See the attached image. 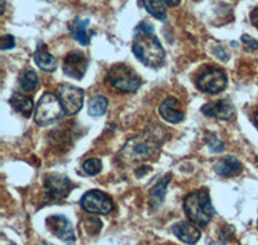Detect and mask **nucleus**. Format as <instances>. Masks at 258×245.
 <instances>
[{
	"label": "nucleus",
	"instance_id": "f257e3e1",
	"mask_svg": "<svg viewBox=\"0 0 258 245\" xmlns=\"http://www.w3.org/2000/svg\"><path fill=\"white\" fill-rule=\"evenodd\" d=\"M165 140L167 132L164 129L160 127H151L141 135L126 141L117 155V160L125 165L144 163L158 154Z\"/></svg>",
	"mask_w": 258,
	"mask_h": 245
},
{
	"label": "nucleus",
	"instance_id": "f03ea898",
	"mask_svg": "<svg viewBox=\"0 0 258 245\" xmlns=\"http://www.w3.org/2000/svg\"><path fill=\"white\" fill-rule=\"evenodd\" d=\"M154 27L149 22H141L136 27L132 49L145 66L158 69L164 65L165 52L159 39L154 35Z\"/></svg>",
	"mask_w": 258,
	"mask_h": 245
},
{
	"label": "nucleus",
	"instance_id": "7ed1b4c3",
	"mask_svg": "<svg viewBox=\"0 0 258 245\" xmlns=\"http://www.w3.org/2000/svg\"><path fill=\"white\" fill-rule=\"evenodd\" d=\"M183 209L188 219L199 226H207V223H209L216 214V210L211 202V196L206 190L194 191L186 196Z\"/></svg>",
	"mask_w": 258,
	"mask_h": 245
},
{
	"label": "nucleus",
	"instance_id": "20e7f679",
	"mask_svg": "<svg viewBox=\"0 0 258 245\" xmlns=\"http://www.w3.org/2000/svg\"><path fill=\"white\" fill-rule=\"evenodd\" d=\"M107 83L114 89L123 93H133L141 87V78L132 69L123 64H117L110 69L107 74Z\"/></svg>",
	"mask_w": 258,
	"mask_h": 245
},
{
	"label": "nucleus",
	"instance_id": "39448f33",
	"mask_svg": "<svg viewBox=\"0 0 258 245\" xmlns=\"http://www.w3.org/2000/svg\"><path fill=\"white\" fill-rule=\"evenodd\" d=\"M64 110L57 94L45 93L40 97L35 111V122L39 126H49L62 117Z\"/></svg>",
	"mask_w": 258,
	"mask_h": 245
},
{
	"label": "nucleus",
	"instance_id": "423d86ee",
	"mask_svg": "<svg viewBox=\"0 0 258 245\" xmlns=\"http://www.w3.org/2000/svg\"><path fill=\"white\" fill-rule=\"evenodd\" d=\"M80 207L87 213L109 214L114 208L111 198L100 190H92L83 195L80 199Z\"/></svg>",
	"mask_w": 258,
	"mask_h": 245
},
{
	"label": "nucleus",
	"instance_id": "0eeeda50",
	"mask_svg": "<svg viewBox=\"0 0 258 245\" xmlns=\"http://www.w3.org/2000/svg\"><path fill=\"white\" fill-rule=\"evenodd\" d=\"M56 94L61 101V105L66 115L77 114L78 111L83 107L84 92L80 88L74 87L71 84H61L57 87Z\"/></svg>",
	"mask_w": 258,
	"mask_h": 245
},
{
	"label": "nucleus",
	"instance_id": "6e6552de",
	"mask_svg": "<svg viewBox=\"0 0 258 245\" xmlns=\"http://www.w3.org/2000/svg\"><path fill=\"white\" fill-rule=\"evenodd\" d=\"M197 85L202 92L217 94L227 87V76L220 69H208L197 79Z\"/></svg>",
	"mask_w": 258,
	"mask_h": 245
},
{
	"label": "nucleus",
	"instance_id": "1a4fd4ad",
	"mask_svg": "<svg viewBox=\"0 0 258 245\" xmlns=\"http://www.w3.org/2000/svg\"><path fill=\"white\" fill-rule=\"evenodd\" d=\"M47 227L50 232L64 242L75 241V232L71 222L64 216L54 214L47 218Z\"/></svg>",
	"mask_w": 258,
	"mask_h": 245
},
{
	"label": "nucleus",
	"instance_id": "9d476101",
	"mask_svg": "<svg viewBox=\"0 0 258 245\" xmlns=\"http://www.w3.org/2000/svg\"><path fill=\"white\" fill-rule=\"evenodd\" d=\"M44 189L48 195L54 199L68 198L73 190L70 179L64 174H48L44 178Z\"/></svg>",
	"mask_w": 258,
	"mask_h": 245
},
{
	"label": "nucleus",
	"instance_id": "9b49d317",
	"mask_svg": "<svg viewBox=\"0 0 258 245\" xmlns=\"http://www.w3.org/2000/svg\"><path fill=\"white\" fill-rule=\"evenodd\" d=\"M88 68L87 57L79 50H73L66 55L63 61V73L73 79L80 80Z\"/></svg>",
	"mask_w": 258,
	"mask_h": 245
},
{
	"label": "nucleus",
	"instance_id": "f8f14e48",
	"mask_svg": "<svg viewBox=\"0 0 258 245\" xmlns=\"http://www.w3.org/2000/svg\"><path fill=\"white\" fill-rule=\"evenodd\" d=\"M203 114L207 116L216 117L220 120L231 119L235 112V107L229 99H220V101H213L202 107Z\"/></svg>",
	"mask_w": 258,
	"mask_h": 245
},
{
	"label": "nucleus",
	"instance_id": "ddd939ff",
	"mask_svg": "<svg viewBox=\"0 0 258 245\" xmlns=\"http://www.w3.org/2000/svg\"><path fill=\"white\" fill-rule=\"evenodd\" d=\"M159 114L165 121L172 122V124H177L181 122L185 119V114L183 111L178 107V99L174 97H169V98L164 99L159 106Z\"/></svg>",
	"mask_w": 258,
	"mask_h": 245
},
{
	"label": "nucleus",
	"instance_id": "4468645a",
	"mask_svg": "<svg viewBox=\"0 0 258 245\" xmlns=\"http://www.w3.org/2000/svg\"><path fill=\"white\" fill-rule=\"evenodd\" d=\"M173 233L181 240L182 242H186V244H197L199 241L200 236H202V233L200 231L198 230L195 226L190 225L187 222H178L176 225L173 226L172 228Z\"/></svg>",
	"mask_w": 258,
	"mask_h": 245
},
{
	"label": "nucleus",
	"instance_id": "2eb2a0df",
	"mask_svg": "<svg viewBox=\"0 0 258 245\" xmlns=\"http://www.w3.org/2000/svg\"><path fill=\"white\" fill-rule=\"evenodd\" d=\"M34 59H35V64L38 65V68L41 69L43 71H47V73H53L58 66L57 59L48 52L44 44H39L35 53H34Z\"/></svg>",
	"mask_w": 258,
	"mask_h": 245
},
{
	"label": "nucleus",
	"instance_id": "dca6fc26",
	"mask_svg": "<svg viewBox=\"0 0 258 245\" xmlns=\"http://www.w3.org/2000/svg\"><path fill=\"white\" fill-rule=\"evenodd\" d=\"M243 166L241 163L235 158V156H225V158L220 159L214 165V170L218 175L222 177H232L241 172Z\"/></svg>",
	"mask_w": 258,
	"mask_h": 245
},
{
	"label": "nucleus",
	"instance_id": "f3484780",
	"mask_svg": "<svg viewBox=\"0 0 258 245\" xmlns=\"http://www.w3.org/2000/svg\"><path fill=\"white\" fill-rule=\"evenodd\" d=\"M89 25V20H74L73 22H70L69 25V29H70L71 35L74 36L75 40L79 41L82 45H88L91 43V38L93 35V31H88L87 26Z\"/></svg>",
	"mask_w": 258,
	"mask_h": 245
},
{
	"label": "nucleus",
	"instance_id": "a211bd4d",
	"mask_svg": "<svg viewBox=\"0 0 258 245\" xmlns=\"http://www.w3.org/2000/svg\"><path fill=\"white\" fill-rule=\"evenodd\" d=\"M170 175L161 178L160 181L155 185V186L151 189L149 194V204L151 207V209H158L165 199V193H167L168 185L170 182Z\"/></svg>",
	"mask_w": 258,
	"mask_h": 245
},
{
	"label": "nucleus",
	"instance_id": "6ab92c4d",
	"mask_svg": "<svg viewBox=\"0 0 258 245\" xmlns=\"http://www.w3.org/2000/svg\"><path fill=\"white\" fill-rule=\"evenodd\" d=\"M11 105L15 108L16 111H18L20 114H22L24 116L29 117L32 112V108H34V103H32V99L30 97L25 96V94H21L18 92L13 93V96L11 97Z\"/></svg>",
	"mask_w": 258,
	"mask_h": 245
},
{
	"label": "nucleus",
	"instance_id": "aec40b11",
	"mask_svg": "<svg viewBox=\"0 0 258 245\" xmlns=\"http://www.w3.org/2000/svg\"><path fill=\"white\" fill-rule=\"evenodd\" d=\"M144 6L147 12L156 20L167 21V11L163 0H144Z\"/></svg>",
	"mask_w": 258,
	"mask_h": 245
},
{
	"label": "nucleus",
	"instance_id": "412c9836",
	"mask_svg": "<svg viewBox=\"0 0 258 245\" xmlns=\"http://www.w3.org/2000/svg\"><path fill=\"white\" fill-rule=\"evenodd\" d=\"M18 84H20L21 91L24 93H30L36 88L38 84V75L34 70H26L20 75L18 79Z\"/></svg>",
	"mask_w": 258,
	"mask_h": 245
},
{
	"label": "nucleus",
	"instance_id": "4be33fe9",
	"mask_svg": "<svg viewBox=\"0 0 258 245\" xmlns=\"http://www.w3.org/2000/svg\"><path fill=\"white\" fill-rule=\"evenodd\" d=\"M109 107L107 98L103 96H94L92 97L88 103V112L91 116H102Z\"/></svg>",
	"mask_w": 258,
	"mask_h": 245
},
{
	"label": "nucleus",
	"instance_id": "5701e85b",
	"mask_svg": "<svg viewBox=\"0 0 258 245\" xmlns=\"http://www.w3.org/2000/svg\"><path fill=\"white\" fill-rule=\"evenodd\" d=\"M102 169V163H101L100 159L97 158H91L87 159V160L83 163V170L87 175H94L97 173H100Z\"/></svg>",
	"mask_w": 258,
	"mask_h": 245
},
{
	"label": "nucleus",
	"instance_id": "b1692460",
	"mask_svg": "<svg viewBox=\"0 0 258 245\" xmlns=\"http://www.w3.org/2000/svg\"><path fill=\"white\" fill-rule=\"evenodd\" d=\"M82 227L84 228L89 235H96V233L100 232V230L102 228V223L98 218L96 217H88L85 218L84 222L82 223Z\"/></svg>",
	"mask_w": 258,
	"mask_h": 245
},
{
	"label": "nucleus",
	"instance_id": "393cba45",
	"mask_svg": "<svg viewBox=\"0 0 258 245\" xmlns=\"http://www.w3.org/2000/svg\"><path fill=\"white\" fill-rule=\"evenodd\" d=\"M208 147L212 152H220L223 150V143L216 135H211L208 137Z\"/></svg>",
	"mask_w": 258,
	"mask_h": 245
},
{
	"label": "nucleus",
	"instance_id": "a878e982",
	"mask_svg": "<svg viewBox=\"0 0 258 245\" xmlns=\"http://www.w3.org/2000/svg\"><path fill=\"white\" fill-rule=\"evenodd\" d=\"M15 47V38L12 35H6L0 40V49L8 50Z\"/></svg>",
	"mask_w": 258,
	"mask_h": 245
},
{
	"label": "nucleus",
	"instance_id": "bb28decb",
	"mask_svg": "<svg viewBox=\"0 0 258 245\" xmlns=\"http://www.w3.org/2000/svg\"><path fill=\"white\" fill-rule=\"evenodd\" d=\"M241 41H243V43L245 44L246 47L249 48L250 50H257L258 49V41L255 40L254 38H252V36L243 35V36H241Z\"/></svg>",
	"mask_w": 258,
	"mask_h": 245
},
{
	"label": "nucleus",
	"instance_id": "cd10ccee",
	"mask_svg": "<svg viewBox=\"0 0 258 245\" xmlns=\"http://www.w3.org/2000/svg\"><path fill=\"white\" fill-rule=\"evenodd\" d=\"M214 53H216V55H217V57L220 59H222V61H227V59H229V53L226 52V50L223 49V48L218 47Z\"/></svg>",
	"mask_w": 258,
	"mask_h": 245
},
{
	"label": "nucleus",
	"instance_id": "c85d7f7f",
	"mask_svg": "<svg viewBox=\"0 0 258 245\" xmlns=\"http://www.w3.org/2000/svg\"><path fill=\"white\" fill-rule=\"evenodd\" d=\"M250 22H252L253 26L258 29V7L253 9L252 13H250Z\"/></svg>",
	"mask_w": 258,
	"mask_h": 245
},
{
	"label": "nucleus",
	"instance_id": "c756f323",
	"mask_svg": "<svg viewBox=\"0 0 258 245\" xmlns=\"http://www.w3.org/2000/svg\"><path fill=\"white\" fill-rule=\"evenodd\" d=\"M163 2H164V3L169 7H176V6H178L181 0H163Z\"/></svg>",
	"mask_w": 258,
	"mask_h": 245
},
{
	"label": "nucleus",
	"instance_id": "7c9ffc66",
	"mask_svg": "<svg viewBox=\"0 0 258 245\" xmlns=\"http://www.w3.org/2000/svg\"><path fill=\"white\" fill-rule=\"evenodd\" d=\"M4 8H6V3H4V0H2V15L4 13Z\"/></svg>",
	"mask_w": 258,
	"mask_h": 245
},
{
	"label": "nucleus",
	"instance_id": "2f4dec72",
	"mask_svg": "<svg viewBox=\"0 0 258 245\" xmlns=\"http://www.w3.org/2000/svg\"><path fill=\"white\" fill-rule=\"evenodd\" d=\"M36 245H53V244H49V242H39V244Z\"/></svg>",
	"mask_w": 258,
	"mask_h": 245
},
{
	"label": "nucleus",
	"instance_id": "473e14b6",
	"mask_svg": "<svg viewBox=\"0 0 258 245\" xmlns=\"http://www.w3.org/2000/svg\"><path fill=\"white\" fill-rule=\"evenodd\" d=\"M255 122H257V126H258V111H257V114H255Z\"/></svg>",
	"mask_w": 258,
	"mask_h": 245
},
{
	"label": "nucleus",
	"instance_id": "72a5a7b5",
	"mask_svg": "<svg viewBox=\"0 0 258 245\" xmlns=\"http://www.w3.org/2000/svg\"><path fill=\"white\" fill-rule=\"evenodd\" d=\"M195 2H202V0H195Z\"/></svg>",
	"mask_w": 258,
	"mask_h": 245
}]
</instances>
